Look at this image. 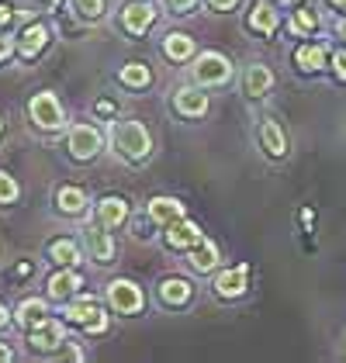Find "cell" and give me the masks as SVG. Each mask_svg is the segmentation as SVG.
Listing matches in <instances>:
<instances>
[{"label":"cell","mask_w":346,"mask_h":363,"mask_svg":"<svg viewBox=\"0 0 346 363\" xmlns=\"http://www.w3.org/2000/svg\"><path fill=\"white\" fill-rule=\"evenodd\" d=\"M152 21H156V11H152V4H143V0H135V4H128L121 11V25H125V31H132V35H145V28Z\"/></svg>","instance_id":"cell-11"},{"label":"cell","mask_w":346,"mask_h":363,"mask_svg":"<svg viewBox=\"0 0 346 363\" xmlns=\"http://www.w3.org/2000/svg\"><path fill=\"white\" fill-rule=\"evenodd\" d=\"M111 145L125 160L139 163V160H145L152 152V135L145 132V125H139V121H111Z\"/></svg>","instance_id":"cell-1"},{"label":"cell","mask_w":346,"mask_h":363,"mask_svg":"<svg viewBox=\"0 0 346 363\" xmlns=\"http://www.w3.org/2000/svg\"><path fill=\"white\" fill-rule=\"evenodd\" d=\"M56 208L66 211V215H80L86 208V194L80 187H59L56 191Z\"/></svg>","instance_id":"cell-26"},{"label":"cell","mask_w":346,"mask_h":363,"mask_svg":"<svg viewBox=\"0 0 346 363\" xmlns=\"http://www.w3.org/2000/svg\"><path fill=\"white\" fill-rule=\"evenodd\" d=\"M28 342H31V350H38V353H52V350H59V346L66 342L62 322H56V318H42V322H35V325L28 329Z\"/></svg>","instance_id":"cell-6"},{"label":"cell","mask_w":346,"mask_h":363,"mask_svg":"<svg viewBox=\"0 0 346 363\" xmlns=\"http://www.w3.org/2000/svg\"><path fill=\"white\" fill-rule=\"evenodd\" d=\"M7 360H14V350H11V346L0 339V363H7Z\"/></svg>","instance_id":"cell-36"},{"label":"cell","mask_w":346,"mask_h":363,"mask_svg":"<svg viewBox=\"0 0 346 363\" xmlns=\"http://www.w3.org/2000/svg\"><path fill=\"white\" fill-rule=\"evenodd\" d=\"M163 4L170 7L173 14H187V11H191V7H194L198 0H163Z\"/></svg>","instance_id":"cell-33"},{"label":"cell","mask_w":346,"mask_h":363,"mask_svg":"<svg viewBox=\"0 0 346 363\" xmlns=\"http://www.w3.org/2000/svg\"><path fill=\"white\" fill-rule=\"evenodd\" d=\"M86 250H90V259L97 263H111L115 259V239L101 228H86Z\"/></svg>","instance_id":"cell-16"},{"label":"cell","mask_w":346,"mask_h":363,"mask_svg":"<svg viewBox=\"0 0 346 363\" xmlns=\"http://www.w3.org/2000/svg\"><path fill=\"white\" fill-rule=\"evenodd\" d=\"M232 77V62L222 52H201L194 59V80L201 86H218Z\"/></svg>","instance_id":"cell-5"},{"label":"cell","mask_w":346,"mask_h":363,"mask_svg":"<svg viewBox=\"0 0 346 363\" xmlns=\"http://www.w3.org/2000/svg\"><path fill=\"white\" fill-rule=\"evenodd\" d=\"M235 4H239V0H208V7H211V11H232Z\"/></svg>","instance_id":"cell-35"},{"label":"cell","mask_w":346,"mask_h":363,"mask_svg":"<svg viewBox=\"0 0 346 363\" xmlns=\"http://www.w3.org/2000/svg\"><path fill=\"white\" fill-rule=\"evenodd\" d=\"M325 49L322 45H298V52H294V62H298V69L301 73H318L322 66H325Z\"/></svg>","instance_id":"cell-24"},{"label":"cell","mask_w":346,"mask_h":363,"mask_svg":"<svg viewBox=\"0 0 346 363\" xmlns=\"http://www.w3.org/2000/svg\"><path fill=\"white\" fill-rule=\"evenodd\" d=\"M49 298H56V301H62V298H73L80 287H84V280H80V274L73 270V267H62L59 274H52L49 277Z\"/></svg>","instance_id":"cell-12"},{"label":"cell","mask_w":346,"mask_h":363,"mask_svg":"<svg viewBox=\"0 0 346 363\" xmlns=\"http://www.w3.org/2000/svg\"><path fill=\"white\" fill-rule=\"evenodd\" d=\"M333 7H340V11H346V0H333Z\"/></svg>","instance_id":"cell-39"},{"label":"cell","mask_w":346,"mask_h":363,"mask_svg":"<svg viewBox=\"0 0 346 363\" xmlns=\"http://www.w3.org/2000/svg\"><path fill=\"white\" fill-rule=\"evenodd\" d=\"M62 315L77 325H84L86 333H104L108 329V315L101 311V305L94 298H73L69 305L62 308Z\"/></svg>","instance_id":"cell-3"},{"label":"cell","mask_w":346,"mask_h":363,"mask_svg":"<svg viewBox=\"0 0 346 363\" xmlns=\"http://www.w3.org/2000/svg\"><path fill=\"white\" fill-rule=\"evenodd\" d=\"M73 11L84 18V21H97L104 14V0H73Z\"/></svg>","instance_id":"cell-29"},{"label":"cell","mask_w":346,"mask_h":363,"mask_svg":"<svg viewBox=\"0 0 346 363\" xmlns=\"http://www.w3.org/2000/svg\"><path fill=\"white\" fill-rule=\"evenodd\" d=\"M318 25H322V18H318L316 7H298V11H294V21H291V28H294V31H301V35H312Z\"/></svg>","instance_id":"cell-27"},{"label":"cell","mask_w":346,"mask_h":363,"mask_svg":"<svg viewBox=\"0 0 346 363\" xmlns=\"http://www.w3.org/2000/svg\"><path fill=\"white\" fill-rule=\"evenodd\" d=\"M242 86H246V94H250V97H263V94L274 86V73H270L267 66H260L257 62V66H250V69H246Z\"/></svg>","instance_id":"cell-21"},{"label":"cell","mask_w":346,"mask_h":363,"mask_svg":"<svg viewBox=\"0 0 346 363\" xmlns=\"http://www.w3.org/2000/svg\"><path fill=\"white\" fill-rule=\"evenodd\" d=\"M201 239H204L201 228L194 222H187V218H177V222L167 225V242H170L173 250H194Z\"/></svg>","instance_id":"cell-10"},{"label":"cell","mask_w":346,"mask_h":363,"mask_svg":"<svg viewBox=\"0 0 346 363\" xmlns=\"http://www.w3.org/2000/svg\"><path fill=\"white\" fill-rule=\"evenodd\" d=\"M11 52H14V38H11L7 31H0V62L11 59Z\"/></svg>","instance_id":"cell-32"},{"label":"cell","mask_w":346,"mask_h":363,"mask_svg":"<svg viewBox=\"0 0 346 363\" xmlns=\"http://www.w3.org/2000/svg\"><path fill=\"white\" fill-rule=\"evenodd\" d=\"M246 284H250V267L246 263H239V267H232L225 274H218L215 277V294L218 298H239V294H246Z\"/></svg>","instance_id":"cell-8"},{"label":"cell","mask_w":346,"mask_h":363,"mask_svg":"<svg viewBox=\"0 0 346 363\" xmlns=\"http://www.w3.org/2000/svg\"><path fill=\"white\" fill-rule=\"evenodd\" d=\"M14 21H18V11H11L7 4H0V31H11Z\"/></svg>","instance_id":"cell-31"},{"label":"cell","mask_w":346,"mask_h":363,"mask_svg":"<svg viewBox=\"0 0 346 363\" xmlns=\"http://www.w3.org/2000/svg\"><path fill=\"white\" fill-rule=\"evenodd\" d=\"M104 298H108V305L115 308L118 315H135V311H143V305H145L143 287L132 284V280H111L108 291H104Z\"/></svg>","instance_id":"cell-4"},{"label":"cell","mask_w":346,"mask_h":363,"mask_svg":"<svg viewBox=\"0 0 346 363\" xmlns=\"http://www.w3.org/2000/svg\"><path fill=\"white\" fill-rule=\"evenodd\" d=\"M163 56L173 59V62L191 59L194 56V38H191V35H184V31H170V35L163 38Z\"/></svg>","instance_id":"cell-19"},{"label":"cell","mask_w":346,"mask_h":363,"mask_svg":"<svg viewBox=\"0 0 346 363\" xmlns=\"http://www.w3.org/2000/svg\"><path fill=\"white\" fill-rule=\"evenodd\" d=\"M149 80H152V73H149L145 62H128V66L121 69V84L125 86H145Z\"/></svg>","instance_id":"cell-28"},{"label":"cell","mask_w":346,"mask_h":363,"mask_svg":"<svg viewBox=\"0 0 346 363\" xmlns=\"http://www.w3.org/2000/svg\"><path fill=\"white\" fill-rule=\"evenodd\" d=\"M333 73H336L340 80H346V52H336V56H333Z\"/></svg>","instance_id":"cell-34"},{"label":"cell","mask_w":346,"mask_h":363,"mask_svg":"<svg viewBox=\"0 0 346 363\" xmlns=\"http://www.w3.org/2000/svg\"><path fill=\"white\" fill-rule=\"evenodd\" d=\"M49 315V308H45V301L42 298H28V301H21L18 305V311H14V322L21 325V329H31L35 322H42Z\"/></svg>","instance_id":"cell-23"},{"label":"cell","mask_w":346,"mask_h":363,"mask_svg":"<svg viewBox=\"0 0 346 363\" xmlns=\"http://www.w3.org/2000/svg\"><path fill=\"white\" fill-rule=\"evenodd\" d=\"M173 108H177V114H184V118H201L208 111V94H204L201 86H184V90H177Z\"/></svg>","instance_id":"cell-9"},{"label":"cell","mask_w":346,"mask_h":363,"mask_svg":"<svg viewBox=\"0 0 346 363\" xmlns=\"http://www.w3.org/2000/svg\"><path fill=\"white\" fill-rule=\"evenodd\" d=\"M21 197V187H18V180L11 177V173H4L0 169V204H14Z\"/></svg>","instance_id":"cell-30"},{"label":"cell","mask_w":346,"mask_h":363,"mask_svg":"<svg viewBox=\"0 0 346 363\" xmlns=\"http://www.w3.org/2000/svg\"><path fill=\"white\" fill-rule=\"evenodd\" d=\"M45 45H49V28L45 25H28L21 31V38H18V52L25 59H35Z\"/></svg>","instance_id":"cell-15"},{"label":"cell","mask_w":346,"mask_h":363,"mask_svg":"<svg viewBox=\"0 0 346 363\" xmlns=\"http://www.w3.org/2000/svg\"><path fill=\"white\" fill-rule=\"evenodd\" d=\"M101 132L94 125H73L69 128V152L73 160H94L101 152Z\"/></svg>","instance_id":"cell-7"},{"label":"cell","mask_w":346,"mask_h":363,"mask_svg":"<svg viewBox=\"0 0 346 363\" xmlns=\"http://www.w3.org/2000/svg\"><path fill=\"white\" fill-rule=\"evenodd\" d=\"M49 259H52L56 267H77V263L84 259V252H80V246H77L73 239H56V242L49 246Z\"/></svg>","instance_id":"cell-22"},{"label":"cell","mask_w":346,"mask_h":363,"mask_svg":"<svg viewBox=\"0 0 346 363\" xmlns=\"http://www.w3.org/2000/svg\"><path fill=\"white\" fill-rule=\"evenodd\" d=\"M4 322H7V308L0 305V325H4Z\"/></svg>","instance_id":"cell-38"},{"label":"cell","mask_w":346,"mask_h":363,"mask_svg":"<svg viewBox=\"0 0 346 363\" xmlns=\"http://www.w3.org/2000/svg\"><path fill=\"white\" fill-rule=\"evenodd\" d=\"M149 218L160 225H170L177 218H184V204L177 197H152L149 201Z\"/></svg>","instance_id":"cell-17"},{"label":"cell","mask_w":346,"mask_h":363,"mask_svg":"<svg viewBox=\"0 0 346 363\" xmlns=\"http://www.w3.org/2000/svg\"><path fill=\"white\" fill-rule=\"evenodd\" d=\"M0 128H4V121H0Z\"/></svg>","instance_id":"cell-40"},{"label":"cell","mask_w":346,"mask_h":363,"mask_svg":"<svg viewBox=\"0 0 346 363\" xmlns=\"http://www.w3.org/2000/svg\"><path fill=\"white\" fill-rule=\"evenodd\" d=\"M187 298H191V284L184 277H167L160 284V301L163 305L180 308V305H187Z\"/></svg>","instance_id":"cell-20"},{"label":"cell","mask_w":346,"mask_h":363,"mask_svg":"<svg viewBox=\"0 0 346 363\" xmlns=\"http://www.w3.org/2000/svg\"><path fill=\"white\" fill-rule=\"evenodd\" d=\"M260 142H263V149H267L270 156H284V152H288V139H284V132H281V125H277L274 118L260 121Z\"/></svg>","instance_id":"cell-18"},{"label":"cell","mask_w":346,"mask_h":363,"mask_svg":"<svg viewBox=\"0 0 346 363\" xmlns=\"http://www.w3.org/2000/svg\"><path fill=\"white\" fill-rule=\"evenodd\" d=\"M191 267H194L198 274L215 270V267H218V246H215V242H208V239H201V242L191 250Z\"/></svg>","instance_id":"cell-25"},{"label":"cell","mask_w":346,"mask_h":363,"mask_svg":"<svg viewBox=\"0 0 346 363\" xmlns=\"http://www.w3.org/2000/svg\"><path fill=\"white\" fill-rule=\"evenodd\" d=\"M336 35H340V38H346V18H340V21H336Z\"/></svg>","instance_id":"cell-37"},{"label":"cell","mask_w":346,"mask_h":363,"mask_svg":"<svg viewBox=\"0 0 346 363\" xmlns=\"http://www.w3.org/2000/svg\"><path fill=\"white\" fill-rule=\"evenodd\" d=\"M281 25V14H277V7L274 4H267V0H257L253 7H250V28L260 31V35H274Z\"/></svg>","instance_id":"cell-13"},{"label":"cell","mask_w":346,"mask_h":363,"mask_svg":"<svg viewBox=\"0 0 346 363\" xmlns=\"http://www.w3.org/2000/svg\"><path fill=\"white\" fill-rule=\"evenodd\" d=\"M128 222V204L121 197H104L97 204V225L101 228H118V225Z\"/></svg>","instance_id":"cell-14"},{"label":"cell","mask_w":346,"mask_h":363,"mask_svg":"<svg viewBox=\"0 0 346 363\" xmlns=\"http://www.w3.org/2000/svg\"><path fill=\"white\" fill-rule=\"evenodd\" d=\"M28 114L31 121L38 125V128H45V132H56V128H62L66 125V114H62V104H59L56 94H35L28 104Z\"/></svg>","instance_id":"cell-2"}]
</instances>
